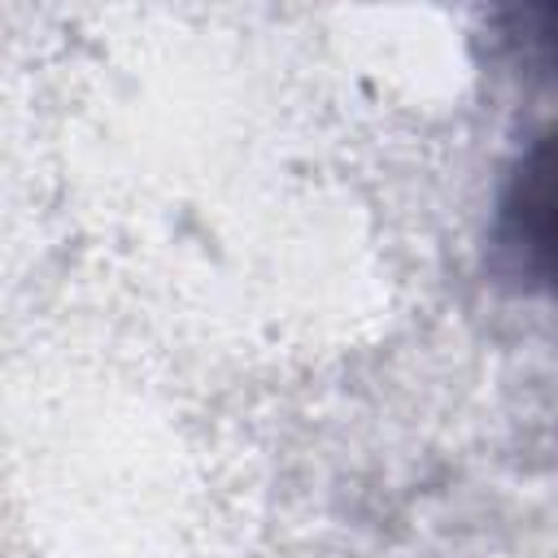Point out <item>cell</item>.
<instances>
[{"instance_id": "cell-1", "label": "cell", "mask_w": 558, "mask_h": 558, "mask_svg": "<svg viewBox=\"0 0 558 558\" xmlns=\"http://www.w3.org/2000/svg\"><path fill=\"white\" fill-rule=\"evenodd\" d=\"M493 266L523 292L558 301V126L506 170L493 209Z\"/></svg>"}]
</instances>
